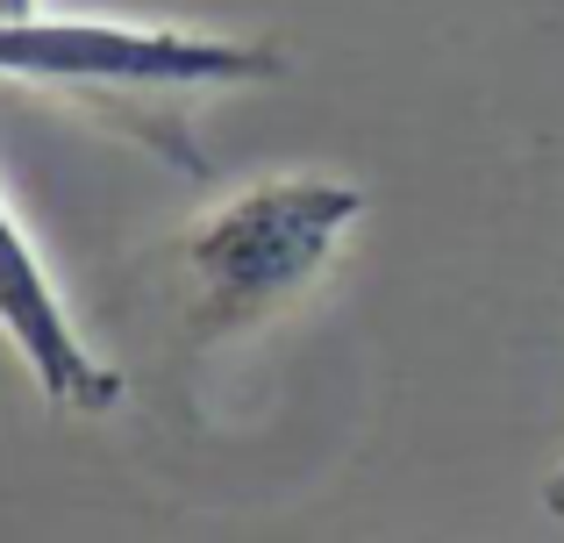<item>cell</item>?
Returning <instances> with one entry per match:
<instances>
[{"mask_svg":"<svg viewBox=\"0 0 564 543\" xmlns=\"http://www.w3.org/2000/svg\"><path fill=\"white\" fill-rule=\"evenodd\" d=\"M365 186L336 172H264L180 229V279L193 336H243L286 315L344 251Z\"/></svg>","mask_w":564,"mask_h":543,"instance_id":"cell-1","label":"cell"},{"mask_svg":"<svg viewBox=\"0 0 564 543\" xmlns=\"http://www.w3.org/2000/svg\"><path fill=\"white\" fill-rule=\"evenodd\" d=\"M286 51L264 36H207L180 22H108V14H0V79L51 86L86 108L108 100H193L221 86H264Z\"/></svg>","mask_w":564,"mask_h":543,"instance_id":"cell-2","label":"cell"},{"mask_svg":"<svg viewBox=\"0 0 564 543\" xmlns=\"http://www.w3.org/2000/svg\"><path fill=\"white\" fill-rule=\"evenodd\" d=\"M0 344L29 365L36 393L65 415H108L122 401V372L94 358V344L79 336L51 265L36 258L8 200H0Z\"/></svg>","mask_w":564,"mask_h":543,"instance_id":"cell-3","label":"cell"},{"mask_svg":"<svg viewBox=\"0 0 564 543\" xmlns=\"http://www.w3.org/2000/svg\"><path fill=\"white\" fill-rule=\"evenodd\" d=\"M543 515H557V522H564V465H557L551 479H543Z\"/></svg>","mask_w":564,"mask_h":543,"instance_id":"cell-4","label":"cell"},{"mask_svg":"<svg viewBox=\"0 0 564 543\" xmlns=\"http://www.w3.org/2000/svg\"><path fill=\"white\" fill-rule=\"evenodd\" d=\"M29 8H36V0H0V14H29Z\"/></svg>","mask_w":564,"mask_h":543,"instance_id":"cell-5","label":"cell"}]
</instances>
